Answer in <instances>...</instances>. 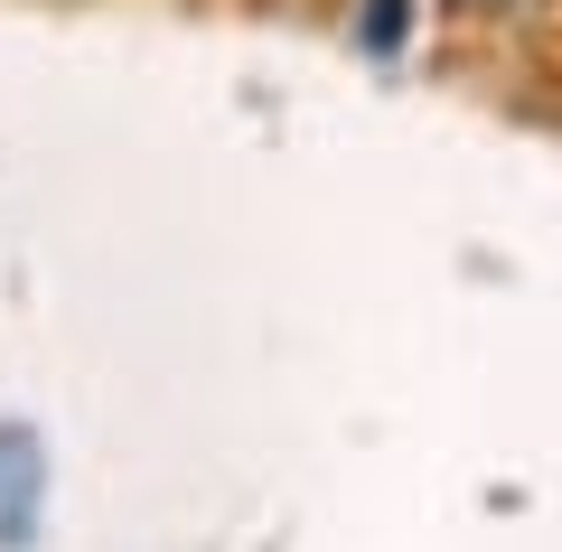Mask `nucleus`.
I'll use <instances>...</instances> for the list:
<instances>
[{
    "mask_svg": "<svg viewBox=\"0 0 562 552\" xmlns=\"http://www.w3.org/2000/svg\"><path fill=\"white\" fill-rule=\"evenodd\" d=\"M38 525V440L0 431V543H29Z\"/></svg>",
    "mask_w": 562,
    "mask_h": 552,
    "instance_id": "f257e3e1",
    "label": "nucleus"
},
{
    "mask_svg": "<svg viewBox=\"0 0 562 552\" xmlns=\"http://www.w3.org/2000/svg\"><path fill=\"white\" fill-rule=\"evenodd\" d=\"M450 10H469V20H525L535 0H450Z\"/></svg>",
    "mask_w": 562,
    "mask_h": 552,
    "instance_id": "7ed1b4c3",
    "label": "nucleus"
},
{
    "mask_svg": "<svg viewBox=\"0 0 562 552\" xmlns=\"http://www.w3.org/2000/svg\"><path fill=\"white\" fill-rule=\"evenodd\" d=\"M357 38H366V57H394V47L413 38V0H366V29H357Z\"/></svg>",
    "mask_w": 562,
    "mask_h": 552,
    "instance_id": "f03ea898",
    "label": "nucleus"
}]
</instances>
